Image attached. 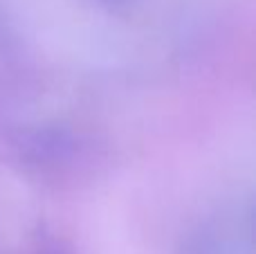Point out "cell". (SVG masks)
<instances>
[{
    "label": "cell",
    "instance_id": "6da1fadb",
    "mask_svg": "<svg viewBox=\"0 0 256 254\" xmlns=\"http://www.w3.org/2000/svg\"><path fill=\"white\" fill-rule=\"evenodd\" d=\"M86 135L70 126L43 124L18 135L16 160L40 180H70L92 169V146Z\"/></svg>",
    "mask_w": 256,
    "mask_h": 254
},
{
    "label": "cell",
    "instance_id": "7a4b0ae2",
    "mask_svg": "<svg viewBox=\"0 0 256 254\" xmlns=\"http://www.w3.org/2000/svg\"><path fill=\"white\" fill-rule=\"evenodd\" d=\"M178 254H225V250H222V238L218 236V230L200 223L182 236Z\"/></svg>",
    "mask_w": 256,
    "mask_h": 254
},
{
    "label": "cell",
    "instance_id": "3957f363",
    "mask_svg": "<svg viewBox=\"0 0 256 254\" xmlns=\"http://www.w3.org/2000/svg\"><path fill=\"white\" fill-rule=\"evenodd\" d=\"M34 254H72V250L63 241H58V238H50L43 246H38V250Z\"/></svg>",
    "mask_w": 256,
    "mask_h": 254
},
{
    "label": "cell",
    "instance_id": "277c9868",
    "mask_svg": "<svg viewBox=\"0 0 256 254\" xmlns=\"http://www.w3.org/2000/svg\"><path fill=\"white\" fill-rule=\"evenodd\" d=\"M90 2H97V4H104V7H128L130 2L135 0H90Z\"/></svg>",
    "mask_w": 256,
    "mask_h": 254
}]
</instances>
